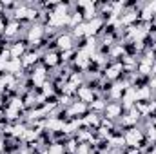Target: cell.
<instances>
[{"mask_svg": "<svg viewBox=\"0 0 156 154\" xmlns=\"http://www.w3.org/2000/svg\"><path fill=\"white\" fill-rule=\"evenodd\" d=\"M123 140H125V147H136V149H140V147L145 143L144 129H142L140 125H138V127L125 129V131H123Z\"/></svg>", "mask_w": 156, "mask_h": 154, "instance_id": "6da1fadb", "label": "cell"}, {"mask_svg": "<svg viewBox=\"0 0 156 154\" xmlns=\"http://www.w3.org/2000/svg\"><path fill=\"white\" fill-rule=\"evenodd\" d=\"M53 47L58 51V53H64V51H69V49H75L76 47V40L71 35L69 29H64L56 35V38L53 42Z\"/></svg>", "mask_w": 156, "mask_h": 154, "instance_id": "7a4b0ae2", "label": "cell"}, {"mask_svg": "<svg viewBox=\"0 0 156 154\" xmlns=\"http://www.w3.org/2000/svg\"><path fill=\"white\" fill-rule=\"evenodd\" d=\"M125 75V69H123V64L122 60H111L105 69H104V78L109 82V83H115L118 80H122V76Z\"/></svg>", "mask_w": 156, "mask_h": 154, "instance_id": "3957f363", "label": "cell"}, {"mask_svg": "<svg viewBox=\"0 0 156 154\" xmlns=\"http://www.w3.org/2000/svg\"><path fill=\"white\" fill-rule=\"evenodd\" d=\"M40 64L47 69V71H55V69H58L60 65H62V60H60V53L56 51V49H49V51H45L44 54H42V60H40Z\"/></svg>", "mask_w": 156, "mask_h": 154, "instance_id": "277c9868", "label": "cell"}, {"mask_svg": "<svg viewBox=\"0 0 156 154\" xmlns=\"http://www.w3.org/2000/svg\"><path fill=\"white\" fill-rule=\"evenodd\" d=\"M87 113H89V105L75 98V102H73V103L66 109V120H73V118L82 120V118L87 114Z\"/></svg>", "mask_w": 156, "mask_h": 154, "instance_id": "5b68a950", "label": "cell"}, {"mask_svg": "<svg viewBox=\"0 0 156 154\" xmlns=\"http://www.w3.org/2000/svg\"><path fill=\"white\" fill-rule=\"evenodd\" d=\"M29 51V44L26 42L24 38H18V40H13L9 44V56L13 60H22V56Z\"/></svg>", "mask_w": 156, "mask_h": 154, "instance_id": "8992f818", "label": "cell"}, {"mask_svg": "<svg viewBox=\"0 0 156 154\" xmlns=\"http://www.w3.org/2000/svg\"><path fill=\"white\" fill-rule=\"evenodd\" d=\"M75 98L80 100V102H83V103H93L98 96H96V91H94V87L93 85H89V83H83V85H80L76 89V94H75Z\"/></svg>", "mask_w": 156, "mask_h": 154, "instance_id": "52a82bcc", "label": "cell"}, {"mask_svg": "<svg viewBox=\"0 0 156 154\" xmlns=\"http://www.w3.org/2000/svg\"><path fill=\"white\" fill-rule=\"evenodd\" d=\"M40 60H42V54H40L38 51H35V49H29V51H27V53L22 56V67H24V71L27 73V71L35 69V67L40 64Z\"/></svg>", "mask_w": 156, "mask_h": 154, "instance_id": "ba28073f", "label": "cell"}, {"mask_svg": "<svg viewBox=\"0 0 156 154\" xmlns=\"http://www.w3.org/2000/svg\"><path fill=\"white\" fill-rule=\"evenodd\" d=\"M123 107H122V103L120 102H107V105H105V111H104V118H109V120H113V121H118L122 116H123Z\"/></svg>", "mask_w": 156, "mask_h": 154, "instance_id": "9c48e42d", "label": "cell"}, {"mask_svg": "<svg viewBox=\"0 0 156 154\" xmlns=\"http://www.w3.org/2000/svg\"><path fill=\"white\" fill-rule=\"evenodd\" d=\"M100 121H102V114H96V113H91V111L82 118V125L85 129H91V131H98Z\"/></svg>", "mask_w": 156, "mask_h": 154, "instance_id": "30bf717a", "label": "cell"}, {"mask_svg": "<svg viewBox=\"0 0 156 154\" xmlns=\"http://www.w3.org/2000/svg\"><path fill=\"white\" fill-rule=\"evenodd\" d=\"M125 54H127V51H125V45H123L122 42H116L115 45H111V47L107 49L109 60H122Z\"/></svg>", "mask_w": 156, "mask_h": 154, "instance_id": "8fae6325", "label": "cell"}, {"mask_svg": "<svg viewBox=\"0 0 156 154\" xmlns=\"http://www.w3.org/2000/svg\"><path fill=\"white\" fill-rule=\"evenodd\" d=\"M136 89V102H149L151 98H153V91H151V87L145 83V85H138V87H134Z\"/></svg>", "mask_w": 156, "mask_h": 154, "instance_id": "7c38bea8", "label": "cell"}, {"mask_svg": "<svg viewBox=\"0 0 156 154\" xmlns=\"http://www.w3.org/2000/svg\"><path fill=\"white\" fill-rule=\"evenodd\" d=\"M105 105H107V100L105 98H96L93 103H89V111L91 113H96V114H104Z\"/></svg>", "mask_w": 156, "mask_h": 154, "instance_id": "4fadbf2b", "label": "cell"}, {"mask_svg": "<svg viewBox=\"0 0 156 154\" xmlns=\"http://www.w3.org/2000/svg\"><path fill=\"white\" fill-rule=\"evenodd\" d=\"M122 154H142V152L136 147H125V149H122Z\"/></svg>", "mask_w": 156, "mask_h": 154, "instance_id": "5bb4252c", "label": "cell"}, {"mask_svg": "<svg viewBox=\"0 0 156 154\" xmlns=\"http://www.w3.org/2000/svg\"><path fill=\"white\" fill-rule=\"evenodd\" d=\"M5 152V149H4V138H0V154Z\"/></svg>", "mask_w": 156, "mask_h": 154, "instance_id": "9a60e30c", "label": "cell"}]
</instances>
